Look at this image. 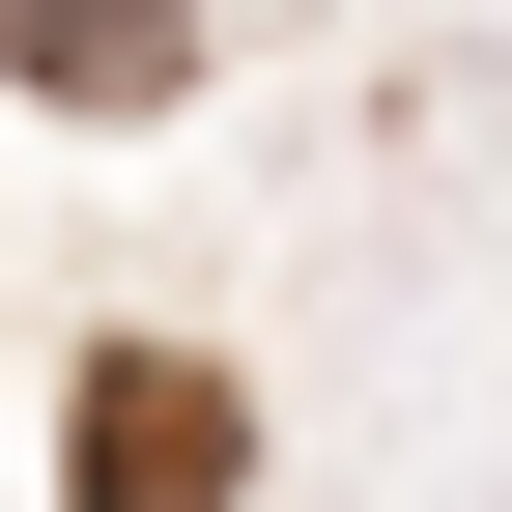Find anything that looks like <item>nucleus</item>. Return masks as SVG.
<instances>
[{
  "label": "nucleus",
  "instance_id": "1",
  "mask_svg": "<svg viewBox=\"0 0 512 512\" xmlns=\"http://www.w3.org/2000/svg\"><path fill=\"white\" fill-rule=\"evenodd\" d=\"M256 484V427H228V370H171V342H114L86 370V427H57V512H228Z\"/></svg>",
  "mask_w": 512,
  "mask_h": 512
},
{
  "label": "nucleus",
  "instance_id": "2",
  "mask_svg": "<svg viewBox=\"0 0 512 512\" xmlns=\"http://www.w3.org/2000/svg\"><path fill=\"white\" fill-rule=\"evenodd\" d=\"M171 57H200V0H0V86L57 114H171Z\"/></svg>",
  "mask_w": 512,
  "mask_h": 512
}]
</instances>
